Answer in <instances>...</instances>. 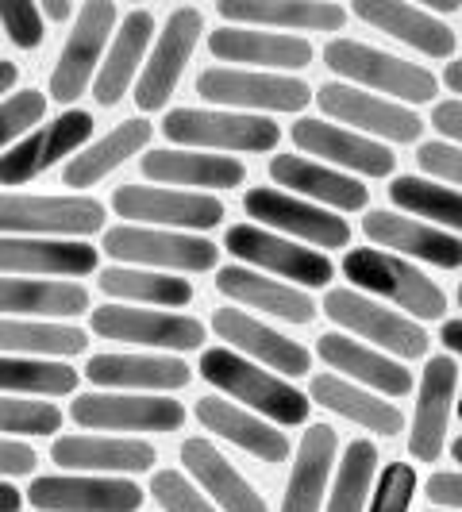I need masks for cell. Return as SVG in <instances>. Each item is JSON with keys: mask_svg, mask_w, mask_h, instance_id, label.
<instances>
[{"mask_svg": "<svg viewBox=\"0 0 462 512\" xmlns=\"http://www.w3.org/2000/svg\"><path fill=\"white\" fill-rule=\"evenodd\" d=\"M154 35V16L147 8H131L124 16V24L112 31V43H108V58H101L97 77H93V97L97 104L112 108V104L124 101V93H131L135 77H139V62L151 47Z\"/></svg>", "mask_w": 462, "mask_h": 512, "instance_id": "f1b7e54d", "label": "cell"}, {"mask_svg": "<svg viewBox=\"0 0 462 512\" xmlns=\"http://www.w3.org/2000/svg\"><path fill=\"white\" fill-rule=\"evenodd\" d=\"M197 420L205 424L212 436L228 439L235 447H243L258 462H285L289 459V439L274 424H266L255 412L239 409L224 397H205L197 401Z\"/></svg>", "mask_w": 462, "mask_h": 512, "instance_id": "d6a6232c", "label": "cell"}, {"mask_svg": "<svg viewBox=\"0 0 462 512\" xmlns=\"http://www.w3.org/2000/svg\"><path fill=\"white\" fill-rule=\"evenodd\" d=\"M212 332L228 339V351L251 355V362H262L270 374L278 370V378H301L312 370V355L297 339H285L282 332L266 328L255 316H247L243 308H216L212 312Z\"/></svg>", "mask_w": 462, "mask_h": 512, "instance_id": "ffe728a7", "label": "cell"}, {"mask_svg": "<svg viewBox=\"0 0 462 512\" xmlns=\"http://www.w3.org/2000/svg\"><path fill=\"white\" fill-rule=\"evenodd\" d=\"M16 77H20V70H16V62H4V58H0V97L16 89Z\"/></svg>", "mask_w": 462, "mask_h": 512, "instance_id": "680465c9", "label": "cell"}, {"mask_svg": "<svg viewBox=\"0 0 462 512\" xmlns=\"http://www.w3.org/2000/svg\"><path fill=\"white\" fill-rule=\"evenodd\" d=\"M162 135L181 147H201V151H239L262 154L274 151L282 128L266 116L251 112H220V108H174L162 120Z\"/></svg>", "mask_w": 462, "mask_h": 512, "instance_id": "3957f363", "label": "cell"}, {"mask_svg": "<svg viewBox=\"0 0 462 512\" xmlns=\"http://www.w3.org/2000/svg\"><path fill=\"white\" fill-rule=\"evenodd\" d=\"M89 347V335L74 324L54 320H0V351H12L16 359H66Z\"/></svg>", "mask_w": 462, "mask_h": 512, "instance_id": "ab89813d", "label": "cell"}, {"mask_svg": "<svg viewBox=\"0 0 462 512\" xmlns=\"http://www.w3.org/2000/svg\"><path fill=\"white\" fill-rule=\"evenodd\" d=\"M101 289L116 301H139V305L185 308L193 301V285L185 278H170L162 270H135V266H108L101 274Z\"/></svg>", "mask_w": 462, "mask_h": 512, "instance_id": "60d3db41", "label": "cell"}, {"mask_svg": "<svg viewBox=\"0 0 462 512\" xmlns=\"http://www.w3.org/2000/svg\"><path fill=\"white\" fill-rule=\"evenodd\" d=\"M89 328L101 339L135 343V347H162V351H201L205 324L181 312H158V308L104 305L89 312Z\"/></svg>", "mask_w": 462, "mask_h": 512, "instance_id": "7c38bea8", "label": "cell"}, {"mask_svg": "<svg viewBox=\"0 0 462 512\" xmlns=\"http://www.w3.org/2000/svg\"><path fill=\"white\" fill-rule=\"evenodd\" d=\"M201 31H205V16L197 8L170 12L151 58L143 62V70L135 77V89H131V97L143 112H158L170 104V93L178 89L181 74H185V62L193 58V47L201 43Z\"/></svg>", "mask_w": 462, "mask_h": 512, "instance_id": "4fadbf2b", "label": "cell"}, {"mask_svg": "<svg viewBox=\"0 0 462 512\" xmlns=\"http://www.w3.org/2000/svg\"><path fill=\"white\" fill-rule=\"evenodd\" d=\"M428 497L436 501L443 512H459L462 505V478H459V470H439V474H432L428 478Z\"/></svg>", "mask_w": 462, "mask_h": 512, "instance_id": "f5cc1de1", "label": "cell"}, {"mask_svg": "<svg viewBox=\"0 0 462 512\" xmlns=\"http://www.w3.org/2000/svg\"><path fill=\"white\" fill-rule=\"evenodd\" d=\"M224 247L235 258L258 266V274L270 270L278 278H293V285H305V289H324L335 274L324 251L301 247V243L258 228V224H231L228 235H224Z\"/></svg>", "mask_w": 462, "mask_h": 512, "instance_id": "8fae6325", "label": "cell"}, {"mask_svg": "<svg viewBox=\"0 0 462 512\" xmlns=\"http://www.w3.org/2000/svg\"><path fill=\"white\" fill-rule=\"evenodd\" d=\"M151 135H154V128L147 120H124V124H116L104 139H97V143L85 147V151H77L74 158L66 162L62 181H66L70 189H89V185H97V181L108 178L116 166H124L131 154L143 151V147L151 143Z\"/></svg>", "mask_w": 462, "mask_h": 512, "instance_id": "f35d334b", "label": "cell"}, {"mask_svg": "<svg viewBox=\"0 0 462 512\" xmlns=\"http://www.w3.org/2000/svg\"><path fill=\"white\" fill-rule=\"evenodd\" d=\"M389 201L412 212V216H424L432 228L455 231L462 224L459 189H447V185H436V181L401 174V178L389 181Z\"/></svg>", "mask_w": 462, "mask_h": 512, "instance_id": "b9f144b4", "label": "cell"}, {"mask_svg": "<svg viewBox=\"0 0 462 512\" xmlns=\"http://www.w3.org/2000/svg\"><path fill=\"white\" fill-rule=\"evenodd\" d=\"M201 378L208 385H216L220 393H228L235 401H243L255 416H270L274 424L293 428V424H305L308 420V401L301 389H293V382H285L278 374L262 370L258 362L235 355L228 347H212L201 355Z\"/></svg>", "mask_w": 462, "mask_h": 512, "instance_id": "6da1fadb", "label": "cell"}, {"mask_svg": "<svg viewBox=\"0 0 462 512\" xmlns=\"http://www.w3.org/2000/svg\"><path fill=\"white\" fill-rule=\"evenodd\" d=\"M39 16H47V20H54V24H62V20L74 16V4H70V0H43V4H39Z\"/></svg>", "mask_w": 462, "mask_h": 512, "instance_id": "11a10c76", "label": "cell"}, {"mask_svg": "<svg viewBox=\"0 0 462 512\" xmlns=\"http://www.w3.org/2000/svg\"><path fill=\"white\" fill-rule=\"evenodd\" d=\"M151 493L166 512H220L212 501H205L201 489L193 486L185 474H178V470H158L151 478Z\"/></svg>", "mask_w": 462, "mask_h": 512, "instance_id": "7dc6e473", "label": "cell"}, {"mask_svg": "<svg viewBox=\"0 0 462 512\" xmlns=\"http://www.w3.org/2000/svg\"><path fill=\"white\" fill-rule=\"evenodd\" d=\"M0 231L12 235H97L104 231V205L93 197H24L0 193Z\"/></svg>", "mask_w": 462, "mask_h": 512, "instance_id": "5bb4252c", "label": "cell"}, {"mask_svg": "<svg viewBox=\"0 0 462 512\" xmlns=\"http://www.w3.org/2000/svg\"><path fill=\"white\" fill-rule=\"evenodd\" d=\"M439 339H443V347H447L451 355H459V351H462V324L455 320V316H451V320L443 324V332H439Z\"/></svg>", "mask_w": 462, "mask_h": 512, "instance_id": "9f6ffc18", "label": "cell"}, {"mask_svg": "<svg viewBox=\"0 0 462 512\" xmlns=\"http://www.w3.org/2000/svg\"><path fill=\"white\" fill-rule=\"evenodd\" d=\"M243 208H247V216H255L266 231L285 235V239H293V243L305 239V243H312V251H316V247L332 251V247H347V243H351V224H347L343 216H335V212H328V208H320V205H308V201L293 197V193L270 189V185L247 189Z\"/></svg>", "mask_w": 462, "mask_h": 512, "instance_id": "ba28073f", "label": "cell"}, {"mask_svg": "<svg viewBox=\"0 0 462 512\" xmlns=\"http://www.w3.org/2000/svg\"><path fill=\"white\" fill-rule=\"evenodd\" d=\"M116 216L131 220L135 228L162 231H208L224 220V201L212 193H189V189H158V185H120L112 193Z\"/></svg>", "mask_w": 462, "mask_h": 512, "instance_id": "5b68a950", "label": "cell"}, {"mask_svg": "<svg viewBox=\"0 0 462 512\" xmlns=\"http://www.w3.org/2000/svg\"><path fill=\"white\" fill-rule=\"evenodd\" d=\"M181 462L197 478V486L212 493V501L224 512H266L262 493H255L251 482L208 439H185L181 443Z\"/></svg>", "mask_w": 462, "mask_h": 512, "instance_id": "8d00e7d4", "label": "cell"}, {"mask_svg": "<svg viewBox=\"0 0 462 512\" xmlns=\"http://www.w3.org/2000/svg\"><path fill=\"white\" fill-rule=\"evenodd\" d=\"M462 459V439H455V443H451V462H459Z\"/></svg>", "mask_w": 462, "mask_h": 512, "instance_id": "6125c7cd", "label": "cell"}, {"mask_svg": "<svg viewBox=\"0 0 462 512\" xmlns=\"http://www.w3.org/2000/svg\"><path fill=\"white\" fill-rule=\"evenodd\" d=\"M20 505H24L20 489L8 486V482H0V512H20Z\"/></svg>", "mask_w": 462, "mask_h": 512, "instance_id": "6f0895ef", "label": "cell"}, {"mask_svg": "<svg viewBox=\"0 0 462 512\" xmlns=\"http://www.w3.org/2000/svg\"><path fill=\"white\" fill-rule=\"evenodd\" d=\"M416 158H420V166H424L432 178L447 181V189L459 185V178H462L459 147H451V143H443V139H436V143H420Z\"/></svg>", "mask_w": 462, "mask_h": 512, "instance_id": "f907efd6", "label": "cell"}, {"mask_svg": "<svg viewBox=\"0 0 462 512\" xmlns=\"http://www.w3.org/2000/svg\"><path fill=\"white\" fill-rule=\"evenodd\" d=\"M101 262V251L77 239H35L8 235L0 239V274H35V278H85Z\"/></svg>", "mask_w": 462, "mask_h": 512, "instance_id": "7402d4cb", "label": "cell"}, {"mask_svg": "<svg viewBox=\"0 0 462 512\" xmlns=\"http://www.w3.org/2000/svg\"><path fill=\"white\" fill-rule=\"evenodd\" d=\"M62 432V412L51 401H16L0 397V436H54Z\"/></svg>", "mask_w": 462, "mask_h": 512, "instance_id": "f6af8a7d", "label": "cell"}, {"mask_svg": "<svg viewBox=\"0 0 462 512\" xmlns=\"http://www.w3.org/2000/svg\"><path fill=\"white\" fill-rule=\"evenodd\" d=\"M424 12H428V16H443V12H447V16H455V12H459V0H428V8H424Z\"/></svg>", "mask_w": 462, "mask_h": 512, "instance_id": "91938a15", "label": "cell"}, {"mask_svg": "<svg viewBox=\"0 0 462 512\" xmlns=\"http://www.w3.org/2000/svg\"><path fill=\"white\" fill-rule=\"evenodd\" d=\"M216 289L235 305L262 308V312L289 320V324H312L316 320V305H312L308 293L278 282V278H262L258 270H247V266H224L216 274Z\"/></svg>", "mask_w": 462, "mask_h": 512, "instance_id": "e575fe53", "label": "cell"}, {"mask_svg": "<svg viewBox=\"0 0 462 512\" xmlns=\"http://www.w3.org/2000/svg\"><path fill=\"white\" fill-rule=\"evenodd\" d=\"M308 401H316V405H324L335 416L359 424L366 432H378V436L405 432V416L393 401H382V397L359 389L355 382H343L339 374H316L312 385H308Z\"/></svg>", "mask_w": 462, "mask_h": 512, "instance_id": "d590c367", "label": "cell"}, {"mask_svg": "<svg viewBox=\"0 0 462 512\" xmlns=\"http://www.w3.org/2000/svg\"><path fill=\"white\" fill-rule=\"evenodd\" d=\"M27 501L43 512H139L143 489L128 478L51 474L31 482Z\"/></svg>", "mask_w": 462, "mask_h": 512, "instance_id": "2e32d148", "label": "cell"}, {"mask_svg": "<svg viewBox=\"0 0 462 512\" xmlns=\"http://www.w3.org/2000/svg\"><path fill=\"white\" fill-rule=\"evenodd\" d=\"M39 466L35 447H27L20 439H0V482L4 478H24Z\"/></svg>", "mask_w": 462, "mask_h": 512, "instance_id": "816d5d0a", "label": "cell"}, {"mask_svg": "<svg viewBox=\"0 0 462 512\" xmlns=\"http://www.w3.org/2000/svg\"><path fill=\"white\" fill-rule=\"evenodd\" d=\"M374 474H378V447H374L370 439H355V443L343 451V462H339V474H335L332 497H328V509L324 512L366 509Z\"/></svg>", "mask_w": 462, "mask_h": 512, "instance_id": "ee69618b", "label": "cell"}, {"mask_svg": "<svg viewBox=\"0 0 462 512\" xmlns=\"http://www.w3.org/2000/svg\"><path fill=\"white\" fill-rule=\"evenodd\" d=\"M412 497H416V470L409 462H389L378 478L370 512H409Z\"/></svg>", "mask_w": 462, "mask_h": 512, "instance_id": "681fc988", "label": "cell"}, {"mask_svg": "<svg viewBox=\"0 0 462 512\" xmlns=\"http://www.w3.org/2000/svg\"><path fill=\"white\" fill-rule=\"evenodd\" d=\"M197 93L224 108H251L255 112H301L312 104V89L301 77L262 74V70H235V66H212L197 77Z\"/></svg>", "mask_w": 462, "mask_h": 512, "instance_id": "52a82bcc", "label": "cell"}, {"mask_svg": "<svg viewBox=\"0 0 462 512\" xmlns=\"http://www.w3.org/2000/svg\"><path fill=\"white\" fill-rule=\"evenodd\" d=\"M455 389H459V362L447 355L428 359L416 385V416L409 432V455L416 462H436L443 455L447 420L455 412Z\"/></svg>", "mask_w": 462, "mask_h": 512, "instance_id": "d6986e66", "label": "cell"}, {"mask_svg": "<svg viewBox=\"0 0 462 512\" xmlns=\"http://www.w3.org/2000/svg\"><path fill=\"white\" fill-rule=\"evenodd\" d=\"M85 378L101 389H185L193 370L174 355H93Z\"/></svg>", "mask_w": 462, "mask_h": 512, "instance_id": "836d02e7", "label": "cell"}, {"mask_svg": "<svg viewBox=\"0 0 462 512\" xmlns=\"http://www.w3.org/2000/svg\"><path fill=\"white\" fill-rule=\"evenodd\" d=\"M101 247L108 251V258L131 262L135 270H139V266H158V270L201 274V270H212L216 258H220V247L201 239V235L162 231V228H135V224L108 228Z\"/></svg>", "mask_w": 462, "mask_h": 512, "instance_id": "8992f818", "label": "cell"}, {"mask_svg": "<svg viewBox=\"0 0 462 512\" xmlns=\"http://www.w3.org/2000/svg\"><path fill=\"white\" fill-rule=\"evenodd\" d=\"M335 447H339L335 428H328V424H312V428H308L305 436H301L297 455H293V470H289V482H285V493H282V509L278 512L324 509V489H328V478H332Z\"/></svg>", "mask_w": 462, "mask_h": 512, "instance_id": "4dcf8cb0", "label": "cell"}, {"mask_svg": "<svg viewBox=\"0 0 462 512\" xmlns=\"http://www.w3.org/2000/svg\"><path fill=\"white\" fill-rule=\"evenodd\" d=\"M324 66L335 70L339 77H351L355 85H370L378 93H389L397 101L409 104H428L439 93V81L432 70L405 62L397 54H385L378 47H366L355 39H335L324 47Z\"/></svg>", "mask_w": 462, "mask_h": 512, "instance_id": "277c9868", "label": "cell"}, {"mask_svg": "<svg viewBox=\"0 0 462 512\" xmlns=\"http://www.w3.org/2000/svg\"><path fill=\"white\" fill-rule=\"evenodd\" d=\"M143 178L158 185H189V189H235L247 181V166L231 154L201 151H147L139 162Z\"/></svg>", "mask_w": 462, "mask_h": 512, "instance_id": "f546056e", "label": "cell"}, {"mask_svg": "<svg viewBox=\"0 0 462 512\" xmlns=\"http://www.w3.org/2000/svg\"><path fill=\"white\" fill-rule=\"evenodd\" d=\"M362 231L378 243V251L389 255H409L424 258L439 270H459L462 266V243L455 231L432 228L424 220H412V216H397V212H370L362 216Z\"/></svg>", "mask_w": 462, "mask_h": 512, "instance_id": "cb8c5ba5", "label": "cell"}, {"mask_svg": "<svg viewBox=\"0 0 462 512\" xmlns=\"http://www.w3.org/2000/svg\"><path fill=\"white\" fill-rule=\"evenodd\" d=\"M228 27H285V31H343L347 8L332 0H220Z\"/></svg>", "mask_w": 462, "mask_h": 512, "instance_id": "484cf974", "label": "cell"}, {"mask_svg": "<svg viewBox=\"0 0 462 512\" xmlns=\"http://www.w3.org/2000/svg\"><path fill=\"white\" fill-rule=\"evenodd\" d=\"M324 316L335 320L339 328L370 339L374 347L401 355V359H420L428 351V335H424V328L416 320L401 316L397 308H385L382 301L362 297L355 289H328Z\"/></svg>", "mask_w": 462, "mask_h": 512, "instance_id": "30bf717a", "label": "cell"}, {"mask_svg": "<svg viewBox=\"0 0 462 512\" xmlns=\"http://www.w3.org/2000/svg\"><path fill=\"white\" fill-rule=\"evenodd\" d=\"M436 512H443V509H436Z\"/></svg>", "mask_w": 462, "mask_h": 512, "instance_id": "be15d7a7", "label": "cell"}, {"mask_svg": "<svg viewBox=\"0 0 462 512\" xmlns=\"http://www.w3.org/2000/svg\"><path fill=\"white\" fill-rule=\"evenodd\" d=\"M0 24H4V35H8L20 51L43 47L47 27H43V16H39L35 4H27V0H0Z\"/></svg>", "mask_w": 462, "mask_h": 512, "instance_id": "c3c4849f", "label": "cell"}, {"mask_svg": "<svg viewBox=\"0 0 462 512\" xmlns=\"http://www.w3.org/2000/svg\"><path fill=\"white\" fill-rule=\"evenodd\" d=\"M89 135H93V116L81 108H66L47 128L31 131L8 154H0V185H24V181L39 178L47 166L81 151V143Z\"/></svg>", "mask_w": 462, "mask_h": 512, "instance_id": "ac0fdd59", "label": "cell"}, {"mask_svg": "<svg viewBox=\"0 0 462 512\" xmlns=\"http://www.w3.org/2000/svg\"><path fill=\"white\" fill-rule=\"evenodd\" d=\"M270 178L308 197V205H328L335 212H359L370 201V189L362 181H355L351 174H339L332 166H320L305 154H274L270 158Z\"/></svg>", "mask_w": 462, "mask_h": 512, "instance_id": "d4e9b609", "label": "cell"}, {"mask_svg": "<svg viewBox=\"0 0 462 512\" xmlns=\"http://www.w3.org/2000/svg\"><path fill=\"white\" fill-rule=\"evenodd\" d=\"M316 351H320V359L328 362L332 370L343 374V382L355 378V382L370 385V389H378L385 397H409L412 393V374L401 362L385 359L382 351H374V347H362L351 335H320Z\"/></svg>", "mask_w": 462, "mask_h": 512, "instance_id": "1f68e13d", "label": "cell"}, {"mask_svg": "<svg viewBox=\"0 0 462 512\" xmlns=\"http://www.w3.org/2000/svg\"><path fill=\"white\" fill-rule=\"evenodd\" d=\"M77 370L51 359H0V393H35V397H70Z\"/></svg>", "mask_w": 462, "mask_h": 512, "instance_id": "7bdbcfd3", "label": "cell"}, {"mask_svg": "<svg viewBox=\"0 0 462 512\" xmlns=\"http://www.w3.org/2000/svg\"><path fill=\"white\" fill-rule=\"evenodd\" d=\"M432 128L443 135V143H459V135H462V104L451 97V101H443L432 108Z\"/></svg>", "mask_w": 462, "mask_h": 512, "instance_id": "db71d44e", "label": "cell"}, {"mask_svg": "<svg viewBox=\"0 0 462 512\" xmlns=\"http://www.w3.org/2000/svg\"><path fill=\"white\" fill-rule=\"evenodd\" d=\"M89 308V293L77 282H43V278H0V316H43L66 320Z\"/></svg>", "mask_w": 462, "mask_h": 512, "instance_id": "74e56055", "label": "cell"}, {"mask_svg": "<svg viewBox=\"0 0 462 512\" xmlns=\"http://www.w3.org/2000/svg\"><path fill=\"white\" fill-rule=\"evenodd\" d=\"M70 416L93 432H178L185 424L181 401L143 393H77Z\"/></svg>", "mask_w": 462, "mask_h": 512, "instance_id": "9a60e30c", "label": "cell"}, {"mask_svg": "<svg viewBox=\"0 0 462 512\" xmlns=\"http://www.w3.org/2000/svg\"><path fill=\"white\" fill-rule=\"evenodd\" d=\"M362 24L378 27L385 35L401 39L412 51L428 54V58H451L459 47V35L451 27L428 16L424 8H412V4H397V0H355L351 8Z\"/></svg>", "mask_w": 462, "mask_h": 512, "instance_id": "83f0119b", "label": "cell"}, {"mask_svg": "<svg viewBox=\"0 0 462 512\" xmlns=\"http://www.w3.org/2000/svg\"><path fill=\"white\" fill-rule=\"evenodd\" d=\"M47 112V93L39 89H20V93H8L0 101V147H8L12 139H20L31 131V124H39Z\"/></svg>", "mask_w": 462, "mask_h": 512, "instance_id": "bcb514c9", "label": "cell"}, {"mask_svg": "<svg viewBox=\"0 0 462 512\" xmlns=\"http://www.w3.org/2000/svg\"><path fill=\"white\" fill-rule=\"evenodd\" d=\"M343 274L351 289L378 293L401 308L409 320H443L447 316V293L428 274H420L412 262L378 251V247H355L343 255Z\"/></svg>", "mask_w": 462, "mask_h": 512, "instance_id": "7a4b0ae2", "label": "cell"}, {"mask_svg": "<svg viewBox=\"0 0 462 512\" xmlns=\"http://www.w3.org/2000/svg\"><path fill=\"white\" fill-rule=\"evenodd\" d=\"M293 147L305 154H316V158H324L332 166L366 174V178H389L393 166H397V158L385 143L355 135V131L339 128V124H324V120H297L293 124Z\"/></svg>", "mask_w": 462, "mask_h": 512, "instance_id": "44dd1931", "label": "cell"}, {"mask_svg": "<svg viewBox=\"0 0 462 512\" xmlns=\"http://www.w3.org/2000/svg\"><path fill=\"white\" fill-rule=\"evenodd\" d=\"M116 16H120V8L112 0H89L77 8V24L51 74V97L58 104H74L93 85L104 47H108V35L116 31Z\"/></svg>", "mask_w": 462, "mask_h": 512, "instance_id": "9c48e42d", "label": "cell"}, {"mask_svg": "<svg viewBox=\"0 0 462 512\" xmlns=\"http://www.w3.org/2000/svg\"><path fill=\"white\" fill-rule=\"evenodd\" d=\"M316 104L324 108V116H332L339 124H355V135L366 131V135H378V139H389V143H416L420 139V116L405 108V104L382 101L374 93H359L355 85H339V81H328L320 93H312Z\"/></svg>", "mask_w": 462, "mask_h": 512, "instance_id": "e0dca14e", "label": "cell"}, {"mask_svg": "<svg viewBox=\"0 0 462 512\" xmlns=\"http://www.w3.org/2000/svg\"><path fill=\"white\" fill-rule=\"evenodd\" d=\"M51 459L74 474H143L151 470L158 451L139 439H108V436H58L51 447Z\"/></svg>", "mask_w": 462, "mask_h": 512, "instance_id": "4316f807", "label": "cell"}, {"mask_svg": "<svg viewBox=\"0 0 462 512\" xmlns=\"http://www.w3.org/2000/svg\"><path fill=\"white\" fill-rule=\"evenodd\" d=\"M443 81H447V89H451V93H459V89H462V66H459V62H447Z\"/></svg>", "mask_w": 462, "mask_h": 512, "instance_id": "94428289", "label": "cell"}, {"mask_svg": "<svg viewBox=\"0 0 462 512\" xmlns=\"http://www.w3.org/2000/svg\"><path fill=\"white\" fill-rule=\"evenodd\" d=\"M208 51L220 62H243L262 74L274 70H305L316 58L312 43L301 35H282V31H258V27H220L208 35Z\"/></svg>", "mask_w": 462, "mask_h": 512, "instance_id": "603a6c76", "label": "cell"}]
</instances>
